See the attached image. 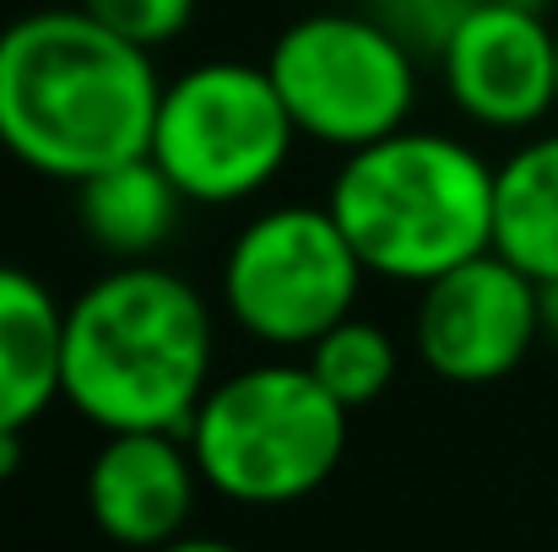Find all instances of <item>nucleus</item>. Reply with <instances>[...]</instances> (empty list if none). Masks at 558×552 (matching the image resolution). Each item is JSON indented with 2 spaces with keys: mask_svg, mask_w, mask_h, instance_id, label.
Masks as SVG:
<instances>
[{
  "mask_svg": "<svg viewBox=\"0 0 558 552\" xmlns=\"http://www.w3.org/2000/svg\"><path fill=\"white\" fill-rule=\"evenodd\" d=\"M201 466L185 433H104L87 461V515L93 526L131 552H158L190 531L201 499Z\"/></svg>",
  "mask_w": 558,
  "mask_h": 552,
  "instance_id": "nucleus-10",
  "label": "nucleus"
},
{
  "mask_svg": "<svg viewBox=\"0 0 558 552\" xmlns=\"http://www.w3.org/2000/svg\"><path fill=\"white\" fill-rule=\"evenodd\" d=\"M304 364L315 368V379L348 406H374L390 384H396V368H401V353H396V336L379 326V320H364L359 309L348 320H337L326 336H315L304 347Z\"/></svg>",
  "mask_w": 558,
  "mask_h": 552,
  "instance_id": "nucleus-14",
  "label": "nucleus"
},
{
  "mask_svg": "<svg viewBox=\"0 0 558 552\" xmlns=\"http://www.w3.org/2000/svg\"><path fill=\"white\" fill-rule=\"evenodd\" d=\"M537 298H543V342H558V277L537 282Z\"/></svg>",
  "mask_w": 558,
  "mask_h": 552,
  "instance_id": "nucleus-18",
  "label": "nucleus"
},
{
  "mask_svg": "<svg viewBox=\"0 0 558 552\" xmlns=\"http://www.w3.org/2000/svg\"><path fill=\"white\" fill-rule=\"evenodd\" d=\"M364 5L390 27V38L407 44L417 65H439L456 27L477 11V0H364Z\"/></svg>",
  "mask_w": 558,
  "mask_h": 552,
  "instance_id": "nucleus-15",
  "label": "nucleus"
},
{
  "mask_svg": "<svg viewBox=\"0 0 558 552\" xmlns=\"http://www.w3.org/2000/svg\"><path fill=\"white\" fill-rule=\"evenodd\" d=\"M364 277L369 271L331 206L288 200L255 211L233 233L222 255V309L250 342L271 353H304L359 309Z\"/></svg>",
  "mask_w": 558,
  "mask_h": 552,
  "instance_id": "nucleus-7",
  "label": "nucleus"
},
{
  "mask_svg": "<svg viewBox=\"0 0 558 552\" xmlns=\"http://www.w3.org/2000/svg\"><path fill=\"white\" fill-rule=\"evenodd\" d=\"M412 347L445 384H499L543 342L537 282L505 255H477L417 287Z\"/></svg>",
  "mask_w": 558,
  "mask_h": 552,
  "instance_id": "nucleus-8",
  "label": "nucleus"
},
{
  "mask_svg": "<svg viewBox=\"0 0 558 552\" xmlns=\"http://www.w3.org/2000/svg\"><path fill=\"white\" fill-rule=\"evenodd\" d=\"M494 255L532 282L558 277V131H532L494 163Z\"/></svg>",
  "mask_w": 558,
  "mask_h": 552,
  "instance_id": "nucleus-13",
  "label": "nucleus"
},
{
  "mask_svg": "<svg viewBox=\"0 0 558 552\" xmlns=\"http://www.w3.org/2000/svg\"><path fill=\"white\" fill-rule=\"evenodd\" d=\"M445 93L461 120L521 136L558 114V22L515 0H477L439 54Z\"/></svg>",
  "mask_w": 558,
  "mask_h": 552,
  "instance_id": "nucleus-9",
  "label": "nucleus"
},
{
  "mask_svg": "<svg viewBox=\"0 0 558 552\" xmlns=\"http://www.w3.org/2000/svg\"><path fill=\"white\" fill-rule=\"evenodd\" d=\"M22 471V433L0 428V482H11Z\"/></svg>",
  "mask_w": 558,
  "mask_h": 552,
  "instance_id": "nucleus-17",
  "label": "nucleus"
},
{
  "mask_svg": "<svg viewBox=\"0 0 558 552\" xmlns=\"http://www.w3.org/2000/svg\"><path fill=\"white\" fill-rule=\"evenodd\" d=\"M326 206L364 271L385 282L428 287L494 249V163L445 131L401 125L342 152Z\"/></svg>",
  "mask_w": 558,
  "mask_h": 552,
  "instance_id": "nucleus-3",
  "label": "nucleus"
},
{
  "mask_svg": "<svg viewBox=\"0 0 558 552\" xmlns=\"http://www.w3.org/2000/svg\"><path fill=\"white\" fill-rule=\"evenodd\" d=\"M211 304L158 260L109 266L65 298L60 401L98 433H185L211 390Z\"/></svg>",
  "mask_w": 558,
  "mask_h": 552,
  "instance_id": "nucleus-2",
  "label": "nucleus"
},
{
  "mask_svg": "<svg viewBox=\"0 0 558 552\" xmlns=\"http://www.w3.org/2000/svg\"><path fill=\"white\" fill-rule=\"evenodd\" d=\"M158 98L153 49L82 5H44L0 27V152L38 180L82 184L147 158Z\"/></svg>",
  "mask_w": 558,
  "mask_h": 552,
  "instance_id": "nucleus-1",
  "label": "nucleus"
},
{
  "mask_svg": "<svg viewBox=\"0 0 558 552\" xmlns=\"http://www.w3.org/2000/svg\"><path fill=\"white\" fill-rule=\"evenodd\" d=\"M348 417L304 358H266L211 379L185 439L211 493L277 510L331 482L348 455Z\"/></svg>",
  "mask_w": 558,
  "mask_h": 552,
  "instance_id": "nucleus-4",
  "label": "nucleus"
},
{
  "mask_svg": "<svg viewBox=\"0 0 558 552\" xmlns=\"http://www.w3.org/2000/svg\"><path fill=\"white\" fill-rule=\"evenodd\" d=\"M299 125L266 65L201 60L163 82L147 158L190 206H239L288 169Z\"/></svg>",
  "mask_w": 558,
  "mask_h": 552,
  "instance_id": "nucleus-6",
  "label": "nucleus"
},
{
  "mask_svg": "<svg viewBox=\"0 0 558 552\" xmlns=\"http://www.w3.org/2000/svg\"><path fill=\"white\" fill-rule=\"evenodd\" d=\"M266 71L299 136L337 152L412 125L417 109V60L369 5L320 0L271 38Z\"/></svg>",
  "mask_w": 558,
  "mask_h": 552,
  "instance_id": "nucleus-5",
  "label": "nucleus"
},
{
  "mask_svg": "<svg viewBox=\"0 0 558 552\" xmlns=\"http://www.w3.org/2000/svg\"><path fill=\"white\" fill-rule=\"evenodd\" d=\"M158 552H239V548H228V542H217V537H180V542H169V548H158Z\"/></svg>",
  "mask_w": 558,
  "mask_h": 552,
  "instance_id": "nucleus-19",
  "label": "nucleus"
},
{
  "mask_svg": "<svg viewBox=\"0 0 558 552\" xmlns=\"http://www.w3.org/2000/svg\"><path fill=\"white\" fill-rule=\"evenodd\" d=\"M87 16H98L109 33L142 44V49H169L174 38H185L195 22L201 0H76Z\"/></svg>",
  "mask_w": 558,
  "mask_h": 552,
  "instance_id": "nucleus-16",
  "label": "nucleus"
},
{
  "mask_svg": "<svg viewBox=\"0 0 558 552\" xmlns=\"http://www.w3.org/2000/svg\"><path fill=\"white\" fill-rule=\"evenodd\" d=\"M342 5H364V0H342Z\"/></svg>",
  "mask_w": 558,
  "mask_h": 552,
  "instance_id": "nucleus-20",
  "label": "nucleus"
},
{
  "mask_svg": "<svg viewBox=\"0 0 558 552\" xmlns=\"http://www.w3.org/2000/svg\"><path fill=\"white\" fill-rule=\"evenodd\" d=\"M71 189H76V228L98 255H109V266L158 260L169 249V238L180 233L190 206L185 189L153 158H131V163L104 169Z\"/></svg>",
  "mask_w": 558,
  "mask_h": 552,
  "instance_id": "nucleus-12",
  "label": "nucleus"
},
{
  "mask_svg": "<svg viewBox=\"0 0 558 552\" xmlns=\"http://www.w3.org/2000/svg\"><path fill=\"white\" fill-rule=\"evenodd\" d=\"M65 304L22 266L0 260V428L27 433L60 401Z\"/></svg>",
  "mask_w": 558,
  "mask_h": 552,
  "instance_id": "nucleus-11",
  "label": "nucleus"
}]
</instances>
